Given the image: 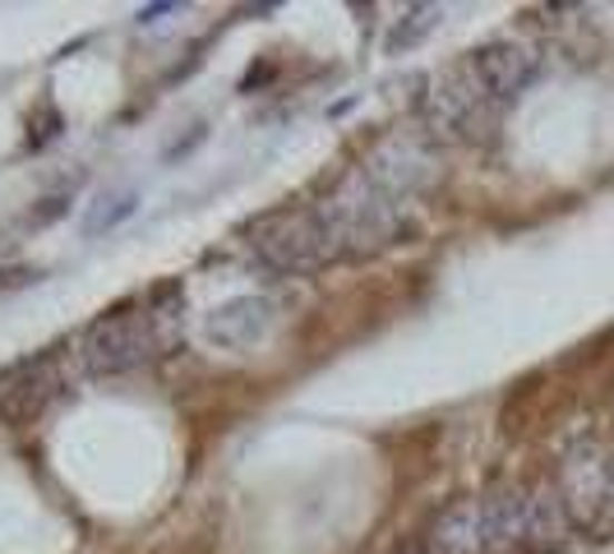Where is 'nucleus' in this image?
Here are the masks:
<instances>
[{"label":"nucleus","instance_id":"f257e3e1","mask_svg":"<svg viewBox=\"0 0 614 554\" xmlns=\"http://www.w3.org/2000/svg\"><path fill=\"white\" fill-rule=\"evenodd\" d=\"M180 283L152 287L143 305L130 310H111L102 319H93L79 337H75V365L88 379H111V375H130V369L158 360L171 343L167 324L180 319Z\"/></svg>","mask_w":614,"mask_h":554},{"label":"nucleus","instance_id":"f03ea898","mask_svg":"<svg viewBox=\"0 0 614 554\" xmlns=\"http://www.w3.org/2000/svg\"><path fill=\"white\" fill-rule=\"evenodd\" d=\"M319 208L337 240V259H365L388 250V245H397L412 231V212H416L412 204L384 195L360 167H351L337 180V190L319 199Z\"/></svg>","mask_w":614,"mask_h":554},{"label":"nucleus","instance_id":"7ed1b4c3","mask_svg":"<svg viewBox=\"0 0 614 554\" xmlns=\"http://www.w3.org/2000/svg\"><path fill=\"white\" fill-rule=\"evenodd\" d=\"M250 250L268 273H283V277H300L324 264H337V240L319 204L264 212L250 227Z\"/></svg>","mask_w":614,"mask_h":554},{"label":"nucleus","instance_id":"20e7f679","mask_svg":"<svg viewBox=\"0 0 614 554\" xmlns=\"http://www.w3.org/2000/svg\"><path fill=\"white\" fill-rule=\"evenodd\" d=\"M360 171L370 176L384 195L403 199L416 208V199L439 180V144L425 130H397L388 139H379L370 152L360 158Z\"/></svg>","mask_w":614,"mask_h":554},{"label":"nucleus","instance_id":"39448f33","mask_svg":"<svg viewBox=\"0 0 614 554\" xmlns=\"http://www.w3.org/2000/svg\"><path fill=\"white\" fill-rule=\"evenodd\" d=\"M495 116H499V107L476 88V79L467 75L463 60L448 66L425 92V135L435 144L481 139L485 130H495Z\"/></svg>","mask_w":614,"mask_h":554},{"label":"nucleus","instance_id":"423d86ee","mask_svg":"<svg viewBox=\"0 0 614 554\" xmlns=\"http://www.w3.org/2000/svg\"><path fill=\"white\" fill-rule=\"evenodd\" d=\"M75 343L70 347H47L38 356H23L19 365H10L0 375V416L10 425H28L38 421L60 393L70 388L75 375Z\"/></svg>","mask_w":614,"mask_h":554},{"label":"nucleus","instance_id":"0eeeda50","mask_svg":"<svg viewBox=\"0 0 614 554\" xmlns=\"http://www.w3.org/2000/svg\"><path fill=\"white\" fill-rule=\"evenodd\" d=\"M610 462L614 453L601 439H577L564 457H559V504L568 513V522L577 527H601L605 517V489H610Z\"/></svg>","mask_w":614,"mask_h":554},{"label":"nucleus","instance_id":"6e6552de","mask_svg":"<svg viewBox=\"0 0 614 554\" xmlns=\"http://www.w3.org/2000/svg\"><path fill=\"white\" fill-rule=\"evenodd\" d=\"M463 66H467V75L476 79V88L485 92V98L495 107H504L536 79L541 51L532 42H522V38H499V42H485L472 56H463Z\"/></svg>","mask_w":614,"mask_h":554},{"label":"nucleus","instance_id":"1a4fd4ad","mask_svg":"<svg viewBox=\"0 0 614 554\" xmlns=\"http://www.w3.org/2000/svg\"><path fill=\"white\" fill-rule=\"evenodd\" d=\"M268 328H273V300H264V296L227 300L222 310H212V319H208V337L218 347H231V352H245V347L264 343Z\"/></svg>","mask_w":614,"mask_h":554},{"label":"nucleus","instance_id":"9d476101","mask_svg":"<svg viewBox=\"0 0 614 554\" xmlns=\"http://www.w3.org/2000/svg\"><path fill=\"white\" fill-rule=\"evenodd\" d=\"M444 19V10L439 6H412L403 19L393 23V33H388V56H397V51H407V47H416L425 33H435V23Z\"/></svg>","mask_w":614,"mask_h":554},{"label":"nucleus","instance_id":"9b49d317","mask_svg":"<svg viewBox=\"0 0 614 554\" xmlns=\"http://www.w3.org/2000/svg\"><path fill=\"white\" fill-rule=\"evenodd\" d=\"M111 208H98L93 218H88V231H102V227H116L120 218H130L135 212V195H116V199H107Z\"/></svg>","mask_w":614,"mask_h":554},{"label":"nucleus","instance_id":"f8f14e48","mask_svg":"<svg viewBox=\"0 0 614 554\" xmlns=\"http://www.w3.org/2000/svg\"><path fill=\"white\" fill-rule=\"evenodd\" d=\"M605 527H614V462H610V489H605Z\"/></svg>","mask_w":614,"mask_h":554}]
</instances>
